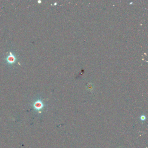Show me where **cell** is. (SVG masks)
Wrapping results in <instances>:
<instances>
[{"label": "cell", "mask_w": 148, "mask_h": 148, "mask_svg": "<svg viewBox=\"0 0 148 148\" xmlns=\"http://www.w3.org/2000/svg\"><path fill=\"white\" fill-rule=\"evenodd\" d=\"M6 62L9 65H13L15 64L18 61V58L12 52L10 51L8 55L6 57Z\"/></svg>", "instance_id": "obj_1"}]
</instances>
